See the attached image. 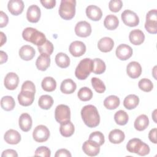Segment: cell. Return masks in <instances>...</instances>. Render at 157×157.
I'll list each match as a JSON object with an SVG mask.
<instances>
[{
  "label": "cell",
  "instance_id": "15",
  "mask_svg": "<svg viewBox=\"0 0 157 157\" xmlns=\"http://www.w3.org/2000/svg\"><path fill=\"white\" fill-rule=\"evenodd\" d=\"M24 2L21 0H10L7 4V8L13 15L21 14L24 9Z\"/></svg>",
  "mask_w": 157,
  "mask_h": 157
},
{
  "label": "cell",
  "instance_id": "43",
  "mask_svg": "<svg viewBox=\"0 0 157 157\" xmlns=\"http://www.w3.org/2000/svg\"><path fill=\"white\" fill-rule=\"evenodd\" d=\"M89 140L97 143L100 146L103 145L105 142L104 136L100 131H95L90 134L89 136Z\"/></svg>",
  "mask_w": 157,
  "mask_h": 157
},
{
  "label": "cell",
  "instance_id": "17",
  "mask_svg": "<svg viewBox=\"0 0 157 157\" xmlns=\"http://www.w3.org/2000/svg\"><path fill=\"white\" fill-rule=\"evenodd\" d=\"M40 9L37 5H31L28 7L26 12V18L29 22H38L40 20Z\"/></svg>",
  "mask_w": 157,
  "mask_h": 157
},
{
  "label": "cell",
  "instance_id": "41",
  "mask_svg": "<svg viewBox=\"0 0 157 157\" xmlns=\"http://www.w3.org/2000/svg\"><path fill=\"white\" fill-rule=\"evenodd\" d=\"M92 86L94 90L98 93H102L105 91V86L103 82L97 77H93L91 78Z\"/></svg>",
  "mask_w": 157,
  "mask_h": 157
},
{
  "label": "cell",
  "instance_id": "1",
  "mask_svg": "<svg viewBox=\"0 0 157 157\" xmlns=\"http://www.w3.org/2000/svg\"><path fill=\"white\" fill-rule=\"evenodd\" d=\"M81 116L84 123L89 128H94L100 123V116L96 107L93 105L84 106L81 110Z\"/></svg>",
  "mask_w": 157,
  "mask_h": 157
},
{
  "label": "cell",
  "instance_id": "45",
  "mask_svg": "<svg viewBox=\"0 0 157 157\" xmlns=\"http://www.w3.org/2000/svg\"><path fill=\"white\" fill-rule=\"evenodd\" d=\"M35 156H45V157H50L51 155L50 150L45 146H41L38 147L34 153Z\"/></svg>",
  "mask_w": 157,
  "mask_h": 157
},
{
  "label": "cell",
  "instance_id": "2",
  "mask_svg": "<svg viewBox=\"0 0 157 157\" xmlns=\"http://www.w3.org/2000/svg\"><path fill=\"white\" fill-rule=\"evenodd\" d=\"M22 37L25 40L30 42L37 47L42 45L47 40L44 33L31 27H28L23 31Z\"/></svg>",
  "mask_w": 157,
  "mask_h": 157
},
{
  "label": "cell",
  "instance_id": "21",
  "mask_svg": "<svg viewBox=\"0 0 157 157\" xmlns=\"http://www.w3.org/2000/svg\"><path fill=\"white\" fill-rule=\"evenodd\" d=\"M18 124L20 129L24 132L29 131L33 124V121L31 116L27 113H22L18 120Z\"/></svg>",
  "mask_w": 157,
  "mask_h": 157
},
{
  "label": "cell",
  "instance_id": "29",
  "mask_svg": "<svg viewBox=\"0 0 157 157\" xmlns=\"http://www.w3.org/2000/svg\"><path fill=\"white\" fill-rule=\"evenodd\" d=\"M50 58L49 55H40L37 57L36 61V66L37 68L42 71H46L47 69L50 66Z\"/></svg>",
  "mask_w": 157,
  "mask_h": 157
},
{
  "label": "cell",
  "instance_id": "27",
  "mask_svg": "<svg viewBox=\"0 0 157 157\" xmlns=\"http://www.w3.org/2000/svg\"><path fill=\"white\" fill-rule=\"evenodd\" d=\"M149 124V120L146 115L142 114L140 115L137 118H136L134 126L136 130L139 131H142L145 130Z\"/></svg>",
  "mask_w": 157,
  "mask_h": 157
},
{
  "label": "cell",
  "instance_id": "20",
  "mask_svg": "<svg viewBox=\"0 0 157 157\" xmlns=\"http://www.w3.org/2000/svg\"><path fill=\"white\" fill-rule=\"evenodd\" d=\"M4 139L7 144L15 145L20 142L21 135L17 131L11 129L6 132Z\"/></svg>",
  "mask_w": 157,
  "mask_h": 157
},
{
  "label": "cell",
  "instance_id": "32",
  "mask_svg": "<svg viewBox=\"0 0 157 157\" xmlns=\"http://www.w3.org/2000/svg\"><path fill=\"white\" fill-rule=\"evenodd\" d=\"M119 24V21L117 16L114 15H108L104 19V25L109 30L115 29Z\"/></svg>",
  "mask_w": 157,
  "mask_h": 157
},
{
  "label": "cell",
  "instance_id": "13",
  "mask_svg": "<svg viewBox=\"0 0 157 157\" xmlns=\"http://www.w3.org/2000/svg\"><path fill=\"white\" fill-rule=\"evenodd\" d=\"M69 50L71 54L74 57H79L85 53L86 46L83 42L75 40L70 44Z\"/></svg>",
  "mask_w": 157,
  "mask_h": 157
},
{
  "label": "cell",
  "instance_id": "22",
  "mask_svg": "<svg viewBox=\"0 0 157 157\" xmlns=\"http://www.w3.org/2000/svg\"><path fill=\"white\" fill-rule=\"evenodd\" d=\"M114 46V42L112 39L109 37H104L101 38L98 43V49L104 53L110 52Z\"/></svg>",
  "mask_w": 157,
  "mask_h": 157
},
{
  "label": "cell",
  "instance_id": "7",
  "mask_svg": "<svg viewBox=\"0 0 157 157\" xmlns=\"http://www.w3.org/2000/svg\"><path fill=\"white\" fill-rule=\"evenodd\" d=\"M55 118L57 122L62 123L71 119V110L69 107L64 104L58 105L55 111Z\"/></svg>",
  "mask_w": 157,
  "mask_h": 157
},
{
  "label": "cell",
  "instance_id": "44",
  "mask_svg": "<svg viewBox=\"0 0 157 157\" xmlns=\"http://www.w3.org/2000/svg\"><path fill=\"white\" fill-rule=\"evenodd\" d=\"M123 6V2L121 0H111L109 3V8L113 12H118Z\"/></svg>",
  "mask_w": 157,
  "mask_h": 157
},
{
  "label": "cell",
  "instance_id": "30",
  "mask_svg": "<svg viewBox=\"0 0 157 157\" xmlns=\"http://www.w3.org/2000/svg\"><path fill=\"white\" fill-rule=\"evenodd\" d=\"M139 102V98L135 94H129L127 96L123 101L124 107L128 109L131 110L136 108Z\"/></svg>",
  "mask_w": 157,
  "mask_h": 157
},
{
  "label": "cell",
  "instance_id": "26",
  "mask_svg": "<svg viewBox=\"0 0 157 157\" xmlns=\"http://www.w3.org/2000/svg\"><path fill=\"white\" fill-rule=\"evenodd\" d=\"M125 138L124 132L118 129H115L111 131L109 134V140L112 144H120Z\"/></svg>",
  "mask_w": 157,
  "mask_h": 157
},
{
  "label": "cell",
  "instance_id": "53",
  "mask_svg": "<svg viewBox=\"0 0 157 157\" xmlns=\"http://www.w3.org/2000/svg\"><path fill=\"white\" fill-rule=\"evenodd\" d=\"M0 34H1V41L0 46L1 47L6 42V35L2 32H1Z\"/></svg>",
  "mask_w": 157,
  "mask_h": 157
},
{
  "label": "cell",
  "instance_id": "3",
  "mask_svg": "<svg viewBox=\"0 0 157 157\" xmlns=\"http://www.w3.org/2000/svg\"><path fill=\"white\" fill-rule=\"evenodd\" d=\"M126 149L129 152L136 153L140 156H145L150 151L149 146L137 138L130 139L126 145Z\"/></svg>",
  "mask_w": 157,
  "mask_h": 157
},
{
  "label": "cell",
  "instance_id": "51",
  "mask_svg": "<svg viewBox=\"0 0 157 157\" xmlns=\"http://www.w3.org/2000/svg\"><path fill=\"white\" fill-rule=\"evenodd\" d=\"M156 132H157V129L156 128H153L152 129H151L148 133V138L150 139V140L154 143V144H156Z\"/></svg>",
  "mask_w": 157,
  "mask_h": 157
},
{
  "label": "cell",
  "instance_id": "48",
  "mask_svg": "<svg viewBox=\"0 0 157 157\" xmlns=\"http://www.w3.org/2000/svg\"><path fill=\"white\" fill-rule=\"evenodd\" d=\"M40 3L46 9H51L55 6L56 1L55 0H42L40 1Z\"/></svg>",
  "mask_w": 157,
  "mask_h": 157
},
{
  "label": "cell",
  "instance_id": "19",
  "mask_svg": "<svg viewBox=\"0 0 157 157\" xmlns=\"http://www.w3.org/2000/svg\"><path fill=\"white\" fill-rule=\"evenodd\" d=\"M86 14L87 17L93 21H99L102 16L101 9L94 5H90L86 7Z\"/></svg>",
  "mask_w": 157,
  "mask_h": 157
},
{
  "label": "cell",
  "instance_id": "37",
  "mask_svg": "<svg viewBox=\"0 0 157 157\" xmlns=\"http://www.w3.org/2000/svg\"><path fill=\"white\" fill-rule=\"evenodd\" d=\"M128 115L125 111L123 110H120L117 111L114 115L115 121L117 124L121 126L125 125L128 123Z\"/></svg>",
  "mask_w": 157,
  "mask_h": 157
},
{
  "label": "cell",
  "instance_id": "5",
  "mask_svg": "<svg viewBox=\"0 0 157 157\" xmlns=\"http://www.w3.org/2000/svg\"><path fill=\"white\" fill-rule=\"evenodd\" d=\"M75 0H61L59 8L60 17L66 20H71L75 14Z\"/></svg>",
  "mask_w": 157,
  "mask_h": 157
},
{
  "label": "cell",
  "instance_id": "40",
  "mask_svg": "<svg viewBox=\"0 0 157 157\" xmlns=\"http://www.w3.org/2000/svg\"><path fill=\"white\" fill-rule=\"evenodd\" d=\"M37 48L41 55H47L50 56L53 53L54 47L52 43L47 40L44 44L40 46H39Z\"/></svg>",
  "mask_w": 157,
  "mask_h": 157
},
{
  "label": "cell",
  "instance_id": "8",
  "mask_svg": "<svg viewBox=\"0 0 157 157\" xmlns=\"http://www.w3.org/2000/svg\"><path fill=\"white\" fill-rule=\"evenodd\" d=\"M33 137L34 140L37 142H44L50 137L49 129L44 125H38L33 131Z\"/></svg>",
  "mask_w": 157,
  "mask_h": 157
},
{
  "label": "cell",
  "instance_id": "31",
  "mask_svg": "<svg viewBox=\"0 0 157 157\" xmlns=\"http://www.w3.org/2000/svg\"><path fill=\"white\" fill-rule=\"evenodd\" d=\"M120 103V99L115 95H110L107 97L104 101V105L105 108L109 110L117 109Z\"/></svg>",
  "mask_w": 157,
  "mask_h": 157
},
{
  "label": "cell",
  "instance_id": "38",
  "mask_svg": "<svg viewBox=\"0 0 157 157\" xmlns=\"http://www.w3.org/2000/svg\"><path fill=\"white\" fill-rule=\"evenodd\" d=\"M93 67L92 72L96 74H101L104 73L106 69V66L103 60L99 58H95L93 60Z\"/></svg>",
  "mask_w": 157,
  "mask_h": 157
},
{
  "label": "cell",
  "instance_id": "47",
  "mask_svg": "<svg viewBox=\"0 0 157 157\" xmlns=\"http://www.w3.org/2000/svg\"><path fill=\"white\" fill-rule=\"evenodd\" d=\"M9 21V18L6 13L3 11L0 12V28H3L7 26Z\"/></svg>",
  "mask_w": 157,
  "mask_h": 157
},
{
  "label": "cell",
  "instance_id": "4",
  "mask_svg": "<svg viewBox=\"0 0 157 157\" xmlns=\"http://www.w3.org/2000/svg\"><path fill=\"white\" fill-rule=\"evenodd\" d=\"M93 67V61L92 59L88 58L82 59L75 69V77L79 80L86 79L92 72Z\"/></svg>",
  "mask_w": 157,
  "mask_h": 157
},
{
  "label": "cell",
  "instance_id": "39",
  "mask_svg": "<svg viewBox=\"0 0 157 157\" xmlns=\"http://www.w3.org/2000/svg\"><path fill=\"white\" fill-rule=\"evenodd\" d=\"M77 96L81 101H88L92 98L93 92L88 87H82L78 91Z\"/></svg>",
  "mask_w": 157,
  "mask_h": 157
},
{
  "label": "cell",
  "instance_id": "42",
  "mask_svg": "<svg viewBox=\"0 0 157 157\" xmlns=\"http://www.w3.org/2000/svg\"><path fill=\"white\" fill-rule=\"evenodd\" d=\"M138 86L141 90L145 92H150L153 88V84L152 82L146 78L140 80L138 83Z\"/></svg>",
  "mask_w": 157,
  "mask_h": 157
},
{
  "label": "cell",
  "instance_id": "10",
  "mask_svg": "<svg viewBox=\"0 0 157 157\" xmlns=\"http://www.w3.org/2000/svg\"><path fill=\"white\" fill-rule=\"evenodd\" d=\"M75 33L80 37H86L91 33V26L86 21H79L75 26Z\"/></svg>",
  "mask_w": 157,
  "mask_h": 157
},
{
  "label": "cell",
  "instance_id": "11",
  "mask_svg": "<svg viewBox=\"0 0 157 157\" xmlns=\"http://www.w3.org/2000/svg\"><path fill=\"white\" fill-rule=\"evenodd\" d=\"M82 150L88 156H95L98 155L100 151V145L91 140H88L83 143Z\"/></svg>",
  "mask_w": 157,
  "mask_h": 157
},
{
  "label": "cell",
  "instance_id": "49",
  "mask_svg": "<svg viewBox=\"0 0 157 157\" xmlns=\"http://www.w3.org/2000/svg\"><path fill=\"white\" fill-rule=\"evenodd\" d=\"M72 155L71 154V153L66 149L64 148H61L59 149L58 150L56 151L55 156V157H60V156H63V157H71Z\"/></svg>",
  "mask_w": 157,
  "mask_h": 157
},
{
  "label": "cell",
  "instance_id": "52",
  "mask_svg": "<svg viewBox=\"0 0 157 157\" xmlns=\"http://www.w3.org/2000/svg\"><path fill=\"white\" fill-rule=\"evenodd\" d=\"M0 56H1V64H3L4 63H6L7 61V55L6 52H3V51H0Z\"/></svg>",
  "mask_w": 157,
  "mask_h": 157
},
{
  "label": "cell",
  "instance_id": "12",
  "mask_svg": "<svg viewBox=\"0 0 157 157\" xmlns=\"http://www.w3.org/2000/svg\"><path fill=\"white\" fill-rule=\"evenodd\" d=\"M115 53L117 57L119 59L125 61L131 57L132 55V49L129 45L123 44L117 47Z\"/></svg>",
  "mask_w": 157,
  "mask_h": 157
},
{
  "label": "cell",
  "instance_id": "23",
  "mask_svg": "<svg viewBox=\"0 0 157 157\" xmlns=\"http://www.w3.org/2000/svg\"><path fill=\"white\" fill-rule=\"evenodd\" d=\"M35 50L30 45H25L22 46L19 50V56L23 60L29 61L35 56Z\"/></svg>",
  "mask_w": 157,
  "mask_h": 157
},
{
  "label": "cell",
  "instance_id": "16",
  "mask_svg": "<svg viewBox=\"0 0 157 157\" xmlns=\"http://www.w3.org/2000/svg\"><path fill=\"white\" fill-rule=\"evenodd\" d=\"M35 93L29 91H21L18 95L19 104L23 106H29L31 105L34 100Z\"/></svg>",
  "mask_w": 157,
  "mask_h": 157
},
{
  "label": "cell",
  "instance_id": "14",
  "mask_svg": "<svg viewBox=\"0 0 157 157\" xmlns=\"http://www.w3.org/2000/svg\"><path fill=\"white\" fill-rule=\"evenodd\" d=\"M5 87L9 90H13L17 88L19 83V78L17 74L14 72L8 73L4 80Z\"/></svg>",
  "mask_w": 157,
  "mask_h": 157
},
{
  "label": "cell",
  "instance_id": "18",
  "mask_svg": "<svg viewBox=\"0 0 157 157\" xmlns=\"http://www.w3.org/2000/svg\"><path fill=\"white\" fill-rule=\"evenodd\" d=\"M126 72L129 77L137 78L141 75L142 67L138 62L131 61L127 65Z\"/></svg>",
  "mask_w": 157,
  "mask_h": 157
},
{
  "label": "cell",
  "instance_id": "9",
  "mask_svg": "<svg viewBox=\"0 0 157 157\" xmlns=\"http://www.w3.org/2000/svg\"><path fill=\"white\" fill-rule=\"evenodd\" d=\"M121 17L124 25L128 26H136L139 23V18L137 15L130 10H124L121 13Z\"/></svg>",
  "mask_w": 157,
  "mask_h": 157
},
{
  "label": "cell",
  "instance_id": "24",
  "mask_svg": "<svg viewBox=\"0 0 157 157\" xmlns=\"http://www.w3.org/2000/svg\"><path fill=\"white\" fill-rule=\"evenodd\" d=\"M129 39L131 44L135 45H139L144 42L145 40V35L141 30L134 29L130 32Z\"/></svg>",
  "mask_w": 157,
  "mask_h": 157
},
{
  "label": "cell",
  "instance_id": "6",
  "mask_svg": "<svg viewBox=\"0 0 157 157\" xmlns=\"http://www.w3.org/2000/svg\"><path fill=\"white\" fill-rule=\"evenodd\" d=\"M145 28L150 34L157 33V11L156 9L150 10L146 15Z\"/></svg>",
  "mask_w": 157,
  "mask_h": 157
},
{
  "label": "cell",
  "instance_id": "36",
  "mask_svg": "<svg viewBox=\"0 0 157 157\" xmlns=\"http://www.w3.org/2000/svg\"><path fill=\"white\" fill-rule=\"evenodd\" d=\"M15 105L14 99L10 96H5L1 98V106L6 111L12 110Z\"/></svg>",
  "mask_w": 157,
  "mask_h": 157
},
{
  "label": "cell",
  "instance_id": "25",
  "mask_svg": "<svg viewBox=\"0 0 157 157\" xmlns=\"http://www.w3.org/2000/svg\"><path fill=\"white\" fill-rule=\"evenodd\" d=\"M77 88L76 83L70 78L64 80L60 86V90L64 94H72L73 93Z\"/></svg>",
  "mask_w": 157,
  "mask_h": 157
},
{
  "label": "cell",
  "instance_id": "28",
  "mask_svg": "<svg viewBox=\"0 0 157 157\" xmlns=\"http://www.w3.org/2000/svg\"><path fill=\"white\" fill-rule=\"evenodd\" d=\"M74 126L71 121H67L60 124L59 132L61 134L65 137L71 136L74 134Z\"/></svg>",
  "mask_w": 157,
  "mask_h": 157
},
{
  "label": "cell",
  "instance_id": "33",
  "mask_svg": "<svg viewBox=\"0 0 157 157\" xmlns=\"http://www.w3.org/2000/svg\"><path fill=\"white\" fill-rule=\"evenodd\" d=\"M55 63L61 68H66L70 64V58L64 53H58L55 56Z\"/></svg>",
  "mask_w": 157,
  "mask_h": 157
},
{
  "label": "cell",
  "instance_id": "46",
  "mask_svg": "<svg viewBox=\"0 0 157 157\" xmlns=\"http://www.w3.org/2000/svg\"><path fill=\"white\" fill-rule=\"evenodd\" d=\"M21 91H31V92L35 93H36V87L33 82H31L30 80H26L23 83V85L21 86Z\"/></svg>",
  "mask_w": 157,
  "mask_h": 157
},
{
  "label": "cell",
  "instance_id": "34",
  "mask_svg": "<svg viewBox=\"0 0 157 157\" xmlns=\"http://www.w3.org/2000/svg\"><path fill=\"white\" fill-rule=\"evenodd\" d=\"M41 86L42 89L48 92H51L54 91L56 88V80L52 77H45L41 83Z\"/></svg>",
  "mask_w": 157,
  "mask_h": 157
},
{
  "label": "cell",
  "instance_id": "35",
  "mask_svg": "<svg viewBox=\"0 0 157 157\" xmlns=\"http://www.w3.org/2000/svg\"><path fill=\"white\" fill-rule=\"evenodd\" d=\"M53 104V99L50 95L45 94L41 96L38 101L39 106L44 110H48L52 107Z\"/></svg>",
  "mask_w": 157,
  "mask_h": 157
},
{
  "label": "cell",
  "instance_id": "50",
  "mask_svg": "<svg viewBox=\"0 0 157 157\" xmlns=\"http://www.w3.org/2000/svg\"><path fill=\"white\" fill-rule=\"evenodd\" d=\"M1 156L2 157H4V156H6V157H9V156L10 157H11V156H12V157H14V156L17 157L18 156V154H17V151L15 150H14L7 149V150H4L2 152V153L1 155Z\"/></svg>",
  "mask_w": 157,
  "mask_h": 157
}]
</instances>
